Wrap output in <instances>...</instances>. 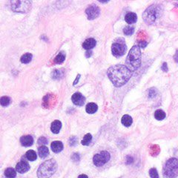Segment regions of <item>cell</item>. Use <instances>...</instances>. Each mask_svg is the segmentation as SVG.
<instances>
[{
    "label": "cell",
    "instance_id": "8fae6325",
    "mask_svg": "<svg viewBox=\"0 0 178 178\" xmlns=\"http://www.w3.org/2000/svg\"><path fill=\"white\" fill-rule=\"evenodd\" d=\"M16 169L19 173L20 174H24L26 172H28L30 169V165L28 163V162L25 160H22L17 164L16 166Z\"/></svg>",
    "mask_w": 178,
    "mask_h": 178
},
{
    "label": "cell",
    "instance_id": "d6986e66",
    "mask_svg": "<svg viewBox=\"0 0 178 178\" xmlns=\"http://www.w3.org/2000/svg\"><path fill=\"white\" fill-rule=\"evenodd\" d=\"M38 154L41 158L46 157L49 154V150H48V147L45 146V145L39 147L38 148Z\"/></svg>",
    "mask_w": 178,
    "mask_h": 178
},
{
    "label": "cell",
    "instance_id": "6da1fadb",
    "mask_svg": "<svg viewBox=\"0 0 178 178\" xmlns=\"http://www.w3.org/2000/svg\"><path fill=\"white\" fill-rule=\"evenodd\" d=\"M109 80L116 87H121L127 83L132 77V71L126 66L116 65L111 66L107 71Z\"/></svg>",
    "mask_w": 178,
    "mask_h": 178
},
{
    "label": "cell",
    "instance_id": "83f0119b",
    "mask_svg": "<svg viewBox=\"0 0 178 178\" xmlns=\"http://www.w3.org/2000/svg\"><path fill=\"white\" fill-rule=\"evenodd\" d=\"M134 28L133 27L131 26H126L123 29V33L126 36H131L134 34Z\"/></svg>",
    "mask_w": 178,
    "mask_h": 178
},
{
    "label": "cell",
    "instance_id": "7a4b0ae2",
    "mask_svg": "<svg viewBox=\"0 0 178 178\" xmlns=\"http://www.w3.org/2000/svg\"><path fill=\"white\" fill-rule=\"evenodd\" d=\"M126 67L131 71H134L140 67L141 65V51L138 45H134L131 48L129 54L127 56Z\"/></svg>",
    "mask_w": 178,
    "mask_h": 178
},
{
    "label": "cell",
    "instance_id": "603a6c76",
    "mask_svg": "<svg viewBox=\"0 0 178 178\" xmlns=\"http://www.w3.org/2000/svg\"><path fill=\"white\" fill-rule=\"evenodd\" d=\"M32 57H33V56H32L31 53H26V54L22 56V57L20 59L21 62L22 63H24V64L29 63L30 61H31Z\"/></svg>",
    "mask_w": 178,
    "mask_h": 178
},
{
    "label": "cell",
    "instance_id": "836d02e7",
    "mask_svg": "<svg viewBox=\"0 0 178 178\" xmlns=\"http://www.w3.org/2000/svg\"><path fill=\"white\" fill-rule=\"evenodd\" d=\"M147 45H148V42H145V41H140L139 44H138V46L141 48H144L147 46Z\"/></svg>",
    "mask_w": 178,
    "mask_h": 178
},
{
    "label": "cell",
    "instance_id": "4dcf8cb0",
    "mask_svg": "<svg viewBox=\"0 0 178 178\" xmlns=\"http://www.w3.org/2000/svg\"><path fill=\"white\" fill-rule=\"evenodd\" d=\"M47 143H48V140H47V138L45 137V136H42V137H40L38 140V144L42 145V146L47 144Z\"/></svg>",
    "mask_w": 178,
    "mask_h": 178
},
{
    "label": "cell",
    "instance_id": "ac0fdd59",
    "mask_svg": "<svg viewBox=\"0 0 178 178\" xmlns=\"http://www.w3.org/2000/svg\"><path fill=\"white\" fill-rule=\"evenodd\" d=\"M121 123H122V124H123V125H125V127L131 126V125H132V123H133L132 117L131 116H129V115H128V114L124 115L123 117H122Z\"/></svg>",
    "mask_w": 178,
    "mask_h": 178
},
{
    "label": "cell",
    "instance_id": "cb8c5ba5",
    "mask_svg": "<svg viewBox=\"0 0 178 178\" xmlns=\"http://www.w3.org/2000/svg\"><path fill=\"white\" fill-rule=\"evenodd\" d=\"M154 117L157 120H163L165 118V113L161 109H158L154 112Z\"/></svg>",
    "mask_w": 178,
    "mask_h": 178
},
{
    "label": "cell",
    "instance_id": "4fadbf2b",
    "mask_svg": "<svg viewBox=\"0 0 178 178\" xmlns=\"http://www.w3.org/2000/svg\"><path fill=\"white\" fill-rule=\"evenodd\" d=\"M96 44H97V42L94 39L89 38V39H86L85 42H83V44H82V47H83V48H85V50L89 51V50L92 49L93 48H94V47L96 46Z\"/></svg>",
    "mask_w": 178,
    "mask_h": 178
},
{
    "label": "cell",
    "instance_id": "9a60e30c",
    "mask_svg": "<svg viewBox=\"0 0 178 178\" xmlns=\"http://www.w3.org/2000/svg\"><path fill=\"white\" fill-rule=\"evenodd\" d=\"M51 149L54 153H59L63 149V144L61 141H53L51 143Z\"/></svg>",
    "mask_w": 178,
    "mask_h": 178
},
{
    "label": "cell",
    "instance_id": "f35d334b",
    "mask_svg": "<svg viewBox=\"0 0 178 178\" xmlns=\"http://www.w3.org/2000/svg\"><path fill=\"white\" fill-rule=\"evenodd\" d=\"M91 54H92V52H91V51H88L85 53L86 57H91Z\"/></svg>",
    "mask_w": 178,
    "mask_h": 178
},
{
    "label": "cell",
    "instance_id": "d590c367",
    "mask_svg": "<svg viewBox=\"0 0 178 178\" xmlns=\"http://www.w3.org/2000/svg\"><path fill=\"white\" fill-rule=\"evenodd\" d=\"M161 69L163 70V71H165V72H167V71H168V66H167L166 62H164V63L163 64V65H162V67H161Z\"/></svg>",
    "mask_w": 178,
    "mask_h": 178
},
{
    "label": "cell",
    "instance_id": "5bb4252c",
    "mask_svg": "<svg viewBox=\"0 0 178 178\" xmlns=\"http://www.w3.org/2000/svg\"><path fill=\"white\" fill-rule=\"evenodd\" d=\"M125 20L128 24H134L135 23L136 20H137V16L135 13H133V12H129L128 13L125 17Z\"/></svg>",
    "mask_w": 178,
    "mask_h": 178
},
{
    "label": "cell",
    "instance_id": "7c38bea8",
    "mask_svg": "<svg viewBox=\"0 0 178 178\" xmlns=\"http://www.w3.org/2000/svg\"><path fill=\"white\" fill-rule=\"evenodd\" d=\"M20 143L22 145L25 147L31 146L34 143V139L30 135L23 136L20 138Z\"/></svg>",
    "mask_w": 178,
    "mask_h": 178
},
{
    "label": "cell",
    "instance_id": "277c9868",
    "mask_svg": "<svg viewBox=\"0 0 178 178\" xmlns=\"http://www.w3.org/2000/svg\"><path fill=\"white\" fill-rule=\"evenodd\" d=\"M162 13V9L160 5H152L149 6L144 13L143 14V20L147 24L152 25L154 24L158 18H160Z\"/></svg>",
    "mask_w": 178,
    "mask_h": 178
},
{
    "label": "cell",
    "instance_id": "1f68e13d",
    "mask_svg": "<svg viewBox=\"0 0 178 178\" xmlns=\"http://www.w3.org/2000/svg\"><path fill=\"white\" fill-rule=\"evenodd\" d=\"M156 94H157V90L155 89H151L149 90L148 91V97L150 98H152V97H154L156 96Z\"/></svg>",
    "mask_w": 178,
    "mask_h": 178
},
{
    "label": "cell",
    "instance_id": "ba28073f",
    "mask_svg": "<svg viewBox=\"0 0 178 178\" xmlns=\"http://www.w3.org/2000/svg\"><path fill=\"white\" fill-rule=\"evenodd\" d=\"M110 158L111 156L109 152H106V151H102V152L97 153L93 156V163L96 166L100 167L107 163L110 160Z\"/></svg>",
    "mask_w": 178,
    "mask_h": 178
},
{
    "label": "cell",
    "instance_id": "f546056e",
    "mask_svg": "<svg viewBox=\"0 0 178 178\" xmlns=\"http://www.w3.org/2000/svg\"><path fill=\"white\" fill-rule=\"evenodd\" d=\"M77 143V138L76 136H71V138L69 139V145H71V146H74V145H76Z\"/></svg>",
    "mask_w": 178,
    "mask_h": 178
},
{
    "label": "cell",
    "instance_id": "ffe728a7",
    "mask_svg": "<svg viewBox=\"0 0 178 178\" xmlns=\"http://www.w3.org/2000/svg\"><path fill=\"white\" fill-rule=\"evenodd\" d=\"M26 157L28 160L30 161H34L37 160V153L34 152V150H29L26 152Z\"/></svg>",
    "mask_w": 178,
    "mask_h": 178
},
{
    "label": "cell",
    "instance_id": "d4e9b609",
    "mask_svg": "<svg viewBox=\"0 0 178 178\" xmlns=\"http://www.w3.org/2000/svg\"><path fill=\"white\" fill-rule=\"evenodd\" d=\"M64 73L61 70H54V71H52L51 73V77L52 78L54 79V80H59V79L62 78L63 77Z\"/></svg>",
    "mask_w": 178,
    "mask_h": 178
},
{
    "label": "cell",
    "instance_id": "74e56055",
    "mask_svg": "<svg viewBox=\"0 0 178 178\" xmlns=\"http://www.w3.org/2000/svg\"><path fill=\"white\" fill-rule=\"evenodd\" d=\"M80 74H78V75H77V77L76 80H74V82H73V85H76L78 83L79 80H80Z\"/></svg>",
    "mask_w": 178,
    "mask_h": 178
},
{
    "label": "cell",
    "instance_id": "e575fe53",
    "mask_svg": "<svg viewBox=\"0 0 178 178\" xmlns=\"http://www.w3.org/2000/svg\"><path fill=\"white\" fill-rule=\"evenodd\" d=\"M133 161H134V159H133L132 157H131V156H128V157H126L127 164H131V163H133Z\"/></svg>",
    "mask_w": 178,
    "mask_h": 178
},
{
    "label": "cell",
    "instance_id": "44dd1931",
    "mask_svg": "<svg viewBox=\"0 0 178 178\" xmlns=\"http://www.w3.org/2000/svg\"><path fill=\"white\" fill-rule=\"evenodd\" d=\"M5 175L6 178H14L17 176V172L13 168H8L5 170Z\"/></svg>",
    "mask_w": 178,
    "mask_h": 178
},
{
    "label": "cell",
    "instance_id": "484cf974",
    "mask_svg": "<svg viewBox=\"0 0 178 178\" xmlns=\"http://www.w3.org/2000/svg\"><path fill=\"white\" fill-rule=\"evenodd\" d=\"M10 103V99L8 97H2L1 99H0V104H1L2 106L3 107H6V106H8Z\"/></svg>",
    "mask_w": 178,
    "mask_h": 178
},
{
    "label": "cell",
    "instance_id": "d6a6232c",
    "mask_svg": "<svg viewBox=\"0 0 178 178\" xmlns=\"http://www.w3.org/2000/svg\"><path fill=\"white\" fill-rule=\"evenodd\" d=\"M71 159H72L74 162H78L79 160H80V155H79V154L75 153V154H73L72 155Z\"/></svg>",
    "mask_w": 178,
    "mask_h": 178
},
{
    "label": "cell",
    "instance_id": "2e32d148",
    "mask_svg": "<svg viewBox=\"0 0 178 178\" xmlns=\"http://www.w3.org/2000/svg\"><path fill=\"white\" fill-rule=\"evenodd\" d=\"M62 128V123L59 120H54L51 124V130L53 134H59Z\"/></svg>",
    "mask_w": 178,
    "mask_h": 178
},
{
    "label": "cell",
    "instance_id": "30bf717a",
    "mask_svg": "<svg viewBox=\"0 0 178 178\" xmlns=\"http://www.w3.org/2000/svg\"><path fill=\"white\" fill-rule=\"evenodd\" d=\"M71 100L73 103L77 106H82L85 101V98L82 93L80 92L74 93L71 97Z\"/></svg>",
    "mask_w": 178,
    "mask_h": 178
},
{
    "label": "cell",
    "instance_id": "8d00e7d4",
    "mask_svg": "<svg viewBox=\"0 0 178 178\" xmlns=\"http://www.w3.org/2000/svg\"><path fill=\"white\" fill-rule=\"evenodd\" d=\"M174 59L176 62H177L178 63V49L177 50V51H176L175 54H174Z\"/></svg>",
    "mask_w": 178,
    "mask_h": 178
},
{
    "label": "cell",
    "instance_id": "e0dca14e",
    "mask_svg": "<svg viewBox=\"0 0 178 178\" xmlns=\"http://www.w3.org/2000/svg\"><path fill=\"white\" fill-rule=\"evenodd\" d=\"M98 109V106L97 104H95L94 102H89V104H87L85 108L86 112L89 113L90 114H94L97 112Z\"/></svg>",
    "mask_w": 178,
    "mask_h": 178
},
{
    "label": "cell",
    "instance_id": "9c48e42d",
    "mask_svg": "<svg viewBox=\"0 0 178 178\" xmlns=\"http://www.w3.org/2000/svg\"><path fill=\"white\" fill-rule=\"evenodd\" d=\"M100 9L97 5H90L89 7H88L85 10V14L86 15H87L88 19H91V20L97 18L98 16L100 15Z\"/></svg>",
    "mask_w": 178,
    "mask_h": 178
},
{
    "label": "cell",
    "instance_id": "3957f363",
    "mask_svg": "<svg viewBox=\"0 0 178 178\" xmlns=\"http://www.w3.org/2000/svg\"><path fill=\"white\" fill-rule=\"evenodd\" d=\"M57 169V163L53 159L45 161L40 165L37 170L39 178H49L55 173Z\"/></svg>",
    "mask_w": 178,
    "mask_h": 178
},
{
    "label": "cell",
    "instance_id": "7402d4cb",
    "mask_svg": "<svg viewBox=\"0 0 178 178\" xmlns=\"http://www.w3.org/2000/svg\"><path fill=\"white\" fill-rule=\"evenodd\" d=\"M65 53L64 52H60L55 57L54 62L57 64H62L65 61Z\"/></svg>",
    "mask_w": 178,
    "mask_h": 178
},
{
    "label": "cell",
    "instance_id": "ab89813d",
    "mask_svg": "<svg viewBox=\"0 0 178 178\" xmlns=\"http://www.w3.org/2000/svg\"><path fill=\"white\" fill-rule=\"evenodd\" d=\"M78 178H89V177H88V176L85 175V174H80L78 177Z\"/></svg>",
    "mask_w": 178,
    "mask_h": 178
},
{
    "label": "cell",
    "instance_id": "5b68a950",
    "mask_svg": "<svg viewBox=\"0 0 178 178\" xmlns=\"http://www.w3.org/2000/svg\"><path fill=\"white\" fill-rule=\"evenodd\" d=\"M164 178H177L178 177V159L172 157L165 163L163 168Z\"/></svg>",
    "mask_w": 178,
    "mask_h": 178
},
{
    "label": "cell",
    "instance_id": "f1b7e54d",
    "mask_svg": "<svg viewBox=\"0 0 178 178\" xmlns=\"http://www.w3.org/2000/svg\"><path fill=\"white\" fill-rule=\"evenodd\" d=\"M149 175H150L151 178H160L157 170L155 168H152L149 170Z\"/></svg>",
    "mask_w": 178,
    "mask_h": 178
},
{
    "label": "cell",
    "instance_id": "52a82bcc",
    "mask_svg": "<svg viewBox=\"0 0 178 178\" xmlns=\"http://www.w3.org/2000/svg\"><path fill=\"white\" fill-rule=\"evenodd\" d=\"M31 7V2L29 1H12L10 2V8L14 12L27 13Z\"/></svg>",
    "mask_w": 178,
    "mask_h": 178
},
{
    "label": "cell",
    "instance_id": "8992f818",
    "mask_svg": "<svg viewBox=\"0 0 178 178\" xmlns=\"http://www.w3.org/2000/svg\"><path fill=\"white\" fill-rule=\"evenodd\" d=\"M127 46L125 45L123 39L120 38L118 41H115L111 46V52L112 54L116 57H120L125 54L126 51Z\"/></svg>",
    "mask_w": 178,
    "mask_h": 178
},
{
    "label": "cell",
    "instance_id": "4316f807",
    "mask_svg": "<svg viewBox=\"0 0 178 178\" xmlns=\"http://www.w3.org/2000/svg\"><path fill=\"white\" fill-rule=\"evenodd\" d=\"M91 140H92V135L91 134H85L83 140H82V144L83 145H89L91 142Z\"/></svg>",
    "mask_w": 178,
    "mask_h": 178
}]
</instances>
